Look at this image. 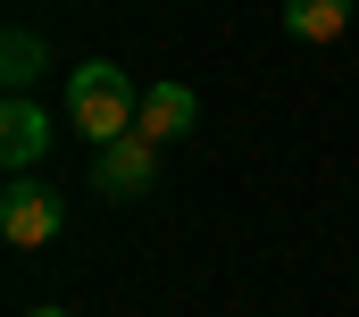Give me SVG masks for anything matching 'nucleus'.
Wrapping results in <instances>:
<instances>
[{
  "label": "nucleus",
  "instance_id": "7",
  "mask_svg": "<svg viewBox=\"0 0 359 317\" xmlns=\"http://www.w3.org/2000/svg\"><path fill=\"white\" fill-rule=\"evenodd\" d=\"M42 67H50V42H42L34 25H8V34H0V83H8V92H25Z\"/></svg>",
  "mask_w": 359,
  "mask_h": 317
},
{
  "label": "nucleus",
  "instance_id": "1",
  "mask_svg": "<svg viewBox=\"0 0 359 317\" xmlns=\"http://www.w3.org/2000/svg\"><path fill=\"white\" fill-rule=\"evenodd\" d=\"M134 117H142V92H134V76H126L117 59H84V67L67 76V126L84 134L92 151L126 142V134H134Z\"/></svg>",
  "mask_w": 359,
  "mask_h": 317
},
{
  "label": "nucleus",
  "instance_id": "4",
  "mask_svg": "<svg viewBox=\"0 0 359 317\" xmlns=\"http://www.w3.org/2000/svg\"><path fill=\"white\" fill-rule=\"evenodd\" d=\"M42 151H50V109L25 100V92H8V100H0V167H8V175H34Z\"/></svg>",
  "mask_w": 359,
  "mask_h": 317
},
{
  "label": "nucleus",
  "instance_id": "8",
  "mask_svg": "<svg viewBox=\"0 0 359 317\" xmlns=\"http://www.w3.org/2000/svg\"><path fill=\"white\" fill-rule=\"evenodd\" d=\"M25 317H67V309H25Z\"/></svg>",
  "mask_w": 359,
  "mask_h": 317
},
{
  "label": "nucleus",
  "instance_id": "3",
  "mask_svg": "<svg viewBox=\"0 0 359 317\" xmlns=\"http://www.w3.org/2000/svg\"><path fill=\"white\" fill-rule=\"evenodd\" d=\"M92 184H100V201H142V192L159 184V142L126 134V142L92 151Z\"/></svg>",
  "mask_w": 359,
  "mask_h": 317
},
{
  "label": "nucleus",
  "instance_id": "5",
  "mask_svg": "<svg viewBox=\"0 0 359 317\" xmlns=\"http://www.w3.org/2000/svg\"><path fill=\"white\" fill-rule=\"evenodd\" d=\"M192 126H201L192 83H151V92H142V117H134V134H142V142H159V151H168V142H184Z\"/></svg>",
  "mask_w": 359,
  "mask_h": 317
},
{
  "label": "nucleus",
  "instance_id": "6",
  "mask_svg": "<svg viewBox=\"0 0 359 317\" xmlns=\"http://www.w3.org/2000/svg\"><path fill=\"white\" fill-rule=\"evenodd\" d=\"M343 25H351V0H284V34L292 42H343Z\"/></svg>",
  "mask_w": 359,
  "mask_h": 317
},
{
  "label": "nucleus",
  "instance_id": "2",
  "mask_svg": "<svg viewBox=\"0 0 359 317\" xmlns=\"http://www.w3.org/2000/svg\"><path fill=\"white\" fill-rule=\"evenodd\" d=\"M59 226H67V201L50 184H34V175H8L0 184V234L17 242V250H50Z\"/></svg>",
  "mask_w": 359,
  "mask_h": 317
}]
</instances>
